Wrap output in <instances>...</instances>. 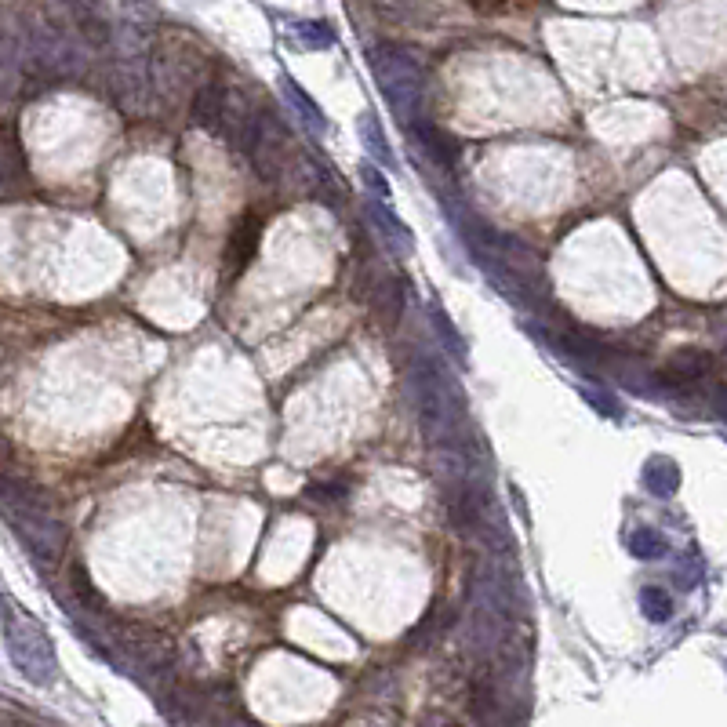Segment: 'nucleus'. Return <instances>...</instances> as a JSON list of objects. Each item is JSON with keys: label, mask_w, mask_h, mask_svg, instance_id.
<instances>
[{"label": "nucleus", "mask_w": 727, "mask_h": 727, "mask_svg": "<svg viewBox=\"0 0 727 727\" xmlns=\"http://www.w3.org/2000/svg\"><path fill=\"white\" fill-rule=\"evenodd\" d=\"M259 237H262V219L259 215H244V219L233 226L230 244H226V273H240V269L255 259Z\"/></svg>", "instance_id": "obj_8"}, {"label": "nucleus", "mask_w": 727, "mask_h": 727, "mask_svg": "<svg viewBox=\"0 0 727 727\" xmlns=\"http://www.w3.org/2000/svg\"><path fill=\"white\" fill-rule=\"evenodd\" d=\"M280 91H284V99H288L291 106L299 110V117L306 120V128H309V131H317V135H324V131H328V120H324V110H320L317 102L309 99V95L299 88V84H295V80L280 77Z\"/></svg>", "instance_id": "obj_11"}, {"label": "nucleus", "mask_w": 727, "mask_h": 727, "mask_svg": "<svg viewBox=\"0 0 727 727\" xmlns=\"http://www.w3.org/2000/svg\"><path fill=\"white\" fill-rule=\"evenodd\" d=\"M411 393L419 404L422 433L429 448H459L477 455V437L466 440V393L459 389L455 375L440 364L437 353H419L411 364Z\"/></svg>", "instance_id": "obj_1"}, {"label": "nucleus", "mask_w": 727, "mask_h": 727, "mask_svg": "<svg viewBox=\"0 0 727 727\" xmlns=\"http://www.w3.org/2000/svg\"><path fill=\"white\" fill-rule=\"evenodd\" d=\"M677 582H680V589H695L698 582H702V557H698V549L684 553V560H680V568H677Z\"/></svg>", "instance_id": "obj_18"}, {"label": "nucleus", "mask_w": 727, "mask_h": 727, "mask_svg": "<svg viewBox=\"0 0 727 727\" xmlns=\"http://www.w3.org/2000/svg\"><path fill=\"white\" fill-rule=\"evenodd\" d=\"M408 128H411V135H415V142L422 146V153H426V157H433V164H437V168H444V171L459 168L462 146L451 139L448 131H440L437 124H429V120H422V117L411 120Z\"/></svg>", "instance_id": "obj_6"}, {"label": "nucleus", "mask_w": 727, "mask_h": 727, "mask_svg": "<svg viewBox=\"0 0 727 727\" xmlns=\"http://www.w3.org/2000/svg\"><path fill=\"white\" fill-rule=\"evenodd\" d=\"M306 495L320 498V502H339V498H346V484L342 480H335V484H313Z\"/></svg>", "instance_id": "obj_22"}, {"label": "nucleus", "mask_w": 727, "mask_h": 727, "mask_svg": "<svg viewBox=\"0 0 727 727\" xmlns=\"http://www.w3.org/2000/svg\"><path fill=\"white\" fill-rule=\"evenodd\" d=\"M226 110H230V91L222 88L219 80H211V84H204V88L193 95V110H190L193 128L222 131V124H226Z\"/></svg>", "instance_id": "obj_7"}, {"label": "nucleus", "mask_w": 727, "mask_h": 727, "mask_svg": "<svg viewBox=\"0 0 727 727\" xmlns=\"http://www.w3.org/2000/svg\"><path fill=\"white\" fill-rule=\"evenodd\" d=\"M73 589H77V597L80 600H91V604H95V608H102V597L99 593H95V589H91V578H88V571L80 568H73Z\"/></svg>", "instance_id": "obj_21"}, {"label": "nucleus", "mask_w": 727, "mask_h": 727, "mask_svg": "<svg viewBox=\"0 0 727 727\" xmlns=\"http://www.w3.org/2000/svg\"><path fill=\"white\" fill-rule=\"evenodd\" d=\"M640 608H644V615H648L651 622H666V618L673 615V600H669L666 589L644 586L640 589Z\"/></svg>", "instance_id": "obj_17"}, {"label": "nucleus", "mask_w": 727, "mask_h": 727, "mask_svg": "<svg viewBox=\"0 0 727 727\" xmlns=\"http://www.w3.org/2000/svg\"><path fill=\"white\" fill-rule=\"evenodd\" d=\"M4 644H8V658L15 662L22 677L48 688L55 673H59V662H55V651H51L48 633L33 622L30 615H19L11 600H4Z\"/></svg>", "instance_id": "obj_3"}, {"label": "nucleus", "mask_w": 727, "mask_h": 727, "mask_svg": "<svg viewBox=\"0 0 727 727\" xmlns=\"http://www.w3.org/2000/svg\"><path fill=\"white\" fill-rule=\"evenodd\" d=\"M709 375H713V357H709L706 349H677L655 379L666 389H684V386H695V382L709 379Z\"/></svg>", "instance_id": "obj_5"}, {"label": "nucleus", "mask_w": 727, "mask_h": 727, "mask_svg": "<svg viewBox=\"0 0 727 727\" xmlns=\"http://www.w3.org/2000/svg\"><path fill=\"white\" fill-rule=\"evenodd\" d=\"M4 506H8V520L15 538L26 546V553L37 560L40 568L44 564H59L62 546H66V531L44 509V502L40 498H19L11 488H4Z\"/></svg>", "instance_id": "obj_4"}, {"label": "nucleus", "mask_w": 727, "mask_h": 727, "mask_svg": "<svg viewBox=\"0 0 727 727\" xmlns=\"http://www.w3.org/2000/svg\"><path fill=\"white\" fill-rule=\"evenodd\" d=\"M360 179H364V186H368L375 197H389V186H386V179H382V171L375 168V164H360Z\"/></svg>", "instance_id": "obj_20"}, {"label": "nucleus", "mask_w": 727, "mask_h": 727, "mask_svg": "<svg viewBox=\"0 0 727 727\" xmlns=\"http://www.w3.org/2000/svg\"><path fill=\"white\" fill-rule=\"evenodd\" d=\"M429 324H433V331L440 335V342H444V349H448L451 357L466 364V342H462V335L455 331V324H451L448 313H444L440 306H429Z\"/></svg>", "instance_id": "obj_15"}, {"label": "nucleus", "mask_w": 727, "mask_h": 727, "mask_svg": "<svg viewBox=\"0 0 727 727\" xmlns=\"http://www.w3.org/2000/svg\"><path fill=\"white\" fill-rule=\"evenodd\" d=\"M368 219L375 222V237H382L393 251H411V230L393 215V208L386 204V197L371 200Z\"/></svg>", "instance_id": "obj_9"}, {"label": "nucleus", "mask_w": 727, "mask_h": 727, "mask_svg": "<svg viewBox=\"0 0 727 727\" xmlns=\"http://www.w3.org/2000/svg\"><path fill=\"white\" fill-rule=\"evenodd\" d=\"M717 408H720V415H724V419H727V393H724V397H720V404H717Z\"/></svg>", "instance_id": "obj_23"}, {"label": "nucleus", "mask_w": 727, "mask_h": 727, "mask_svg": "<svg viewBox=\"0 0 727 727\" xmlns=\"http://www.w3.org/2000/svg\"><path fill=\"white\" fill-rule=\"evenodd\" d=\"M629 549H633V557H640V560H658V557H666V538L658 535L655 528H637L633 538H629Z\"/></svg>", "instance_id": "obj_16"}, {"label": "nucleus", "mask_w": 727, "mask_h": 727, "mask_svg": "<svg viewBox=\"0 0 727 727\" xmlns=\"http://www.w3.org/2000/svg\"><path fill=\"white\" fill-rule=\"evenodd\" d=\"M368 59H371V73L379 80L382 95H386V102L400 117V124H411V120L419 117L422 95H426L422 66L404 48H397V44H375L368 51Z\"/></svg>", "instance_id": "obj_2"}, {"label": "nucleus", "mask_w": 727, "mask_h": 727, "mask_svg": "<svg viewBox=\"0 0 727 727\" xmlns=\"http://www.w3.org/2000/svg\"><path fill=\"white\" fill-rule=\"evenodd\" d=\"M291 40H295L299 48L324 51L335 44V30H331L328 22H295V26H291Z\"/></svg>", "instance_id": "obj_14"}, {"label": "nucleus", "mask_w": 727, "mask_h": 727, "mask_svg": "<svg viewBox=\"0 0 727 727\" xmlns=\"http://www.w3.org/2000/svg\"><path fill=\"white\" fill-rule=\"evenodd\" d=\"M469 698H473V717L477 720H491L498 709V691H495V677L488 673V666L477 669V677L469 680Z\"/></svg>", "instance_id": "obj_13"}, {"label": "nucleus", "mask_w": 727, "mask_h": 727, "mask_svg": "<svg viewBox=\"0 0 727 727\" xmlns=\"http://www.w3.org/2000/svg\"><path fill=\"white\" fill-rule=\"evenodd\" d=\"M357 135H360V146L368 150V157L375 160V164L393 168V153H389V142H386V135H382V124L375 113H364V117L357 120Z\"/></svg>", "instance_id": "obj_10"}, {"label": "nucleus", "mask_w": 727, "mask_h": 727, "mask_svg": "<svg viewBox=\"0 0 727 727\" xmlns=\"http://www.w3.org/2000/svg\"><path fill=\"white\" fill-rule=\"evenodd\" d=\"M582 389V397L600 411V415H611V419H622V408H618V400H611L608 393H597L593 386H578Z\"/></svg>", "instance_id": "obj_19"}, {"label": "nucleus", "mask_w": 727, "mask_h": 727, "mask_svg": "<svg viewBox=\"0 0 727 727\" xmlns=\"http://www.w3.org/2000/svg\"><path fill=\"white\" fill-rule=\"evenodd\" d=\"M644 488H648L651 495H658V498L677 495V488H680L677 462H673V459H651L648 466H644Z\"/></svg>", "instance_id": "obj_12"}]
</instances>
